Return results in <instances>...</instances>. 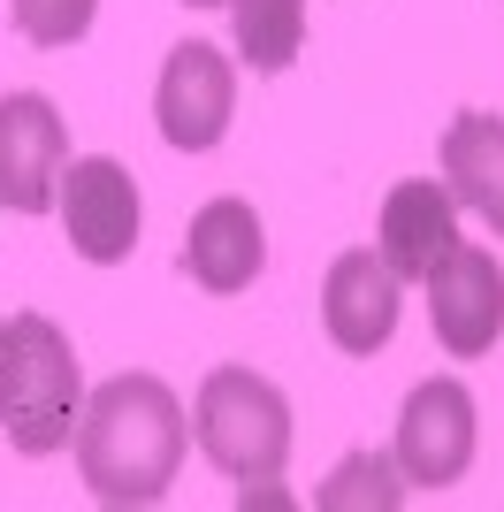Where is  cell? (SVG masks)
Returning a JSON list of instances; mask_svg holds the SVG:
<instances>
[{
    "mask_svg": "<svg viewBox=\"0 0 504 512\" xmlns=\"http://www.w3.org/2000/svg\"><path fill=\"white\" fill-rule=\"evenodd\" d=\"M184 444L191 421L161 375H115L77 413V474L100 505H161Z\"/></svg>",
    "mask_w": 504,
    "mask_h": 512,
    "instance_id": "cell-1",
    "label": "cell"
},
{
    "mask_svg": "<svg viewBox=\"0 0 504 512\" xmlns=\"http://www.w3.org/2000/svg\"><path fill=\"white\" fill-rule=\"evenodd\" d=\"M84 383H77V352H69L62 321L16 314L0 329V428L23 459H46L77 436Z\"/></svg>",
    "mask_w": 504,
    "mask_h": 512,
    "instance_id": "cell-2",
    "label": "cell"
},
{
    "mask_svg": "<svg viewBox=\"0 0 504 512\" xmlns=\"http://www.w3.org/2000/svg\"><path fill=\"white\" fill-rule=\"evenodd\" d=\"M191 436L230 482H275L291 459V406L268 375L252 367H214L191 406Z\"/></svg>",
    "mask_w": 504,
    "mask_h": 512,
    "instance_id": "cell-3",
    "label": "cell"
},
{
    "mask_svg": "<svg viewBox=\"0 0 504 512\" xmlns=\"http://www.w3.org/2000/svg\"><path fill=\"white\" fill-rule=\"evenodd\" d=\"M398 474L405 490H451L466 467H474V390L459 375H428L413 383L398 413Z\"/></svg>",
    "mask_w": 504,
    "mask_h": 512,
    "instance_id": "cell-4",
    "label": "cell"
},
{
    "mask_svg": "<svg viewBox=\"0 0 504 512\" xmlns=\"http://www.w3.org/2000/svg\"><path fill=\"white\" fill-rule=\"evenodd\" d=\"M230 115H237V69H230V54H222V46H207V39L168 46L161 85H153V123H161L168 146H176V153L222 146Z\"/></svg>",
    "mask_w": 504,
    "mask_h": 512,
    "instance_id": "cell-5",
    "label": "cell"
},
{
    "mask_svg": "<svg viewBox=\"0 0 504 512\" xmlns=\"http://www.w3.org/2000/svg\"><path fill=\"white\" fill-rule=\"evenodd\" d=\"M428 321L451 360H482L504 329V268L482 245H451L428 268Z\"/></svg>",
    "mask_w": 504,
    "mask_h": 512,
    "instance_id": "cell-6",
    "label": "cell"
},
{
    "mask_svg": "<svg viewBox=\"0 0 504 512\" xmlns=\"http://www.w3.org/2000/svg\"><path fill=\"white\" fill-rule=\"evenodd\" d=\"M62 230L92 268H115V260L138 253V184H130L123 161L107 153H84L62 176Z\"/></svg>",
    "mask_w": 504,
    "mask_h": 512,
    "instance_id": "cell-7",
    "label": "cell"
},
{
    "mask_svg": "<svg viewBox=\"0 0 504 512\" xmlns=\"http://www.w3.org/2000/svg\"><path fill=\"white\" fill-rule=\"evenodd\" d=\"M69 161V130L46 92H8L0 100V207L46 214L54 207V176Z\"/></svg>",
    "mask_w": 504,
    "mask_h": 512,
    "instance_id": "cell-8",
    "label": "cell"
},
{
    "mask_svg": "<svg viewBox=\"0 0 504 512\" xmlns=\"http://www.w3.org/2000/svg\"><path fill=\"white\" fill-rule=\"evenodd\" d=\"M321 321H329V344L352 352V360H375L382 344L398 337V276L382 253H344L321 283Z\"/></svg>",
    "mask_w": 504,
    "mask_h": 512,
    "instance_id": "cell-9",
    "label": "cell"
},
{
    "mask_svg": "<svg viewBox=\"0 0 504 512\" xmlns=\"http://www.w3.org/2000/svg\"><path fill=\"white\" fill-rule=\"evenodd\" d=\"M260 260H268V237H260V214L245 199H207V207L191 214L184 230V276L214 299H230L260 276Z\"/></svg>",
    "mask_w": 504,
    "mask_h": 512,
    "instance_id": "cell-10",
    "label": "cell"
},
{
    "mask_svg": "<svg viewBox=\"0 0 504 512\" xmlns=\"http://www.w3.org/2000/svg\"><path fill=\"white\" fill-rule=\"evenodd\" d=\"M375 245H382V260H390L398 283H428V268L459 245V199L443 192V184H428V176L398 184V192L382 199V237Z\"/></svg>",
    "mask_w": 504,
    "mask_h": 512,
    "instance_id": "cell-11",
    "label": "cell"
},
{
    "mask_svg": "<svg viewBox=\"0 0 504 512\" xmlns=\"http://www.w3.org/2000/svg\"><path fill=\"white\" fill-rule=\"evenodd\" d=\"M443 192L474 207L489 230H504V123L497 115H459L443 130Z\"/></svg>",
    "mask_w": 504,
    "mask_h": 512,
    "instance_id": "cell-12",
    "label": "cell"
},
{
    "mask_svg": "<svg viewBox=\"0 0 504 512\" xmlns=\"http://www.w3.org/2000/svg\"><path fill=\"white\" fill-rule=\"evenodd\" d=\"M230 31L237 54H245L260 77L298 62V39H306V0H230Z\"/></svg>",
    "mask_w": 504,
    "mask_h": 512,
    "instance_id": "cell-13",
    "label": "cell"
},
{
    "mask_svg": "<svg viewBox=\"0 0 504 512\" xmlns=\"http://www.w3.org/2000/svg\"><path fill=\"white\" fill-rule=\"evenodd\" d=\"M405 497V474H398V459H382V451H352L344 467L329 474V490H321V505H398Z\"/></svg>",
    "mask_w": 504,
    "mask_h": 512,
    "instance_id": "cell-14",
    "label": "cell"
},
{
    "mask_svg": "<svg viewBox=\"0 0 504 512\" xmlns=\"http://www.w3.org/2000/svg\"><path fill=\"white\" fill-rule=\"evenodd\" d=\"M16 8V31L31 46H77L100 16V0H8Z\"/></svg>",
    "mask_w": 504,
    "mask_h": 512,
    "instance_id": "cell-15",
    "label": "cell"
},
{
    "mask_svg": "<svg viewBox=\"0 0 504 512\" xmlns=\"http://www.w3.org/2000/svg\"><path fill=\"white\" fill-rule=\"evenodd\" d=\"M184 8H230V0H184Z\"/></svg>",
    "mask_w": 504,
    "mask_h": 512,
    "instance_id": "cell-16",
    "label": "cell"
},
{
    "mask_svg": "<svg viewBox=\"0 0 504 512\" xmlns=\"http://www.w3.org/2000/svg\"><path fill=\"white\" fill-rule=\"evenodd\" d=\"M0 329H8V321H0Z\"/></svg>",
    "mask_w": 504,
    "mask_h": 512,
    "instance_id": "cell-17",
    "label": "cell"
}]
</instances>
